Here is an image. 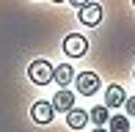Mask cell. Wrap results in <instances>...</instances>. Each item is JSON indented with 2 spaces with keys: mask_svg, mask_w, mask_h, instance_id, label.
Segmentation results:
<instances>
[{
  "mask_svg": "<svg viewBox=\"0 0 135 132\" xmlns=\"http://www.w3.org/2000/svg\"><path fill=\"white\" fill-rule=\"evenodd\" d=\"M28 77L36 85H47V83L52 80V63L44 61V58H36V61L28 66Z\"/></svg>",
  "mask_w": 135,
  "mask_h": 132,
  "instance_id": "cell-1",
  "label": "cell"
},
{
  "mask_svg": "<svg viewBox=\"0 0 135 132\" xmlns=\"http://www.w3.org/2000/svg\"><path fill=\"white\" fill-rule=\"evenodd\" d=\"M75 85H77V91H80L83 97H94L102 88V83H99V77H97L94 72H83V74L75 77Z\"/></svg>",
  "mask_w": 135,
  "mask_h": 132,
  "instance_id": "cell-2",
  "label": "cell"
},
{
  "mask_svg": "<svg viewBox=\"0 0 135 132\" xmlns=\"http://www.w3.org/2000/svg\"><path fill=\"white\" fill-rule=\"evenodd\" d=\"M64 52L69 58H80V55H85L88 52V41H85V36H80V33H69L64 39Z\"/></svg>",
  "mask_w": 135,
  "mask_h": 132,
  "instance_id": "cell-3",
  "label": "cell"
},
{
  "mask_svg": "<svg viewBox=\"0 0 135 132\" xmlns=\"http://www.w3.org/2000/svg\"><path fill=\"white\" fill-rule=\"evenodd\" d=\"M77 14H80V22H83V25L97 28L102 22V6L99 3H88V6H83V8H77Z\"/></svg>",
  "mask_w": 135,
  "mask_h": 132,
  "instance_id": "cell-4",
  "label": "cell"
},
{
  "mask_svg": "<svg viewBox=\"0 0 135 132\" xmlns=\"http://www.w3.org/2000/svg\"><path fill=\"white\" fill-rule=\"evenodd\" d=\"M30 116H33L36 124H50L52 116H55V110H52L50 102H36V105L30 107Z\"/></svg>",
  "mask_w": 135,
  "mask_h": 132,
  "instance_id": "cell-5",
  "label": "cell"
},
{
  "mask_svg": "<svg viewBox=\"0 0 135 132\" xmlns=\"http://www.w3.org/2000/svg\"><path fill=\"white\" fill-rule=\"evenodd\" d=\"M50 105H52V110H66V113H69L72 107H75V94H72V91H66V88H61V91L52 97Z\"/></svg>",
  "mask_w": 135,
  "mask_h": 132,
  "instance_id": "cell-6",
  "label": "cell"
},
{
  "mask_svg": "<svg viewBox=\"0 0 135 132\" xmlns=\"http://www.w3.org/2000/svg\"><path fill=\"white\" fill-rule=\"evenodd\" d=\"M52 80L58 83L61 88H66L72 80H75V69L69 63H61V66H52Z\"/></svg>",
  "mask_w": 135,
  "mask_h": 132,
  "instance_id": "cell-7",
  "label": "cell"
},
{
  "mask_svg": "<svg viewBox=\"0 0 135 132\" xmlns=\"http://www.w3.org/2000/svg\"><path fill=\"white\" fill-rule=\"evenodd\" d=\"M124 88H121V85H116V83H113V85H108V91H105V107H121V105H124Z\"/></svg>",
  "mask_w": 135,
  "mask_h": 132,
  "instance_id": "cell-8",
  "label": "cell"
},
{
  "mask_svg": "<svg viewBox=\"0 0 135 132\" xmlns=\"http://www.w3.org/2000/svg\"><path fill=\"white\" fill-rule=\"evenodd\" d=\"M66 124H69L72 129H83L85 124H88V113H85V110H77V107H72V110L66 113Z\"/></svg>",
  "mask_w": 135,
  "mask_h": 132,
  "instance_id": "cell-9",
  "label": "cell"
},
{
  "mask_svg": "<svg viewBox=\"0 0 135 132\" xmlns=\"http://www.w3.org/2000/svg\"><path fill=\"white\" fill-rule=\"evenodd\" d=\"M88 121H94L97 127H105V124L110 121V113H108V107H105V105H97V107H91V113H88Z\"/></svg>",
  "mask_w": 135,
  "mask_h": 132,
  "instance_id": "cell-10",
  "label": "cell"
},
{
  "mask_svg": "<svg viewBox=\"0 0 135 132\" xmlns=\"http://www.w3.org/2000/svg\"><path fill=\"white\" fill-rule=\"evenodd\" d=\"M108 132H130V118L127 116H110Z\"/></svg>",
  "mask_w": 135,
  "mask_h": 132,
  "instance_id": "cell-11",
  "label": "cell"
},
{
  "mask_svg": "<svg viewBox=\"0 0 135 132\" xmlns=\"http://www.w3.org/2000/svg\"><path fill=\"white\" fill-rule=\"evenodd\" d=\"M121 107L127 110V118H130V116H135V97H127V99H124V105H121Z\"/></svg>",
  "mask_w": 135,
  "mask_h": 132,
  "instance_id": "cell-12",
  "label": "cell"
},
{
  "mask_svg": "<svg viewBox=\"0 0 135 132\" xmlns=\"http://www.w3.org/2000/svg\"><path fill=\"white\" fill-rule=\"evenodd\" d=\"M66 3H72V6H75V8H83V6H88L91 0H66Z\"/></svg>",
  "mask_w": 135,
  "mask_h": 132,
  "instance_id": "cell-13",
  "label": "cell"
},
{
  "mask_svg": "<svg viewBox=\"0 0 135 132\" xmlns=\"http://www.w3.org/2000/svg\"><path fill=\"white\" fill-rule=\"evenodd\" d=\"M94 132H108V129H105V127H97V129H94Z\"/></svg>",
  "mask_w": 135,
  "mask_h": 132,
  "instance_id": "cell-14",
  "label": "cell"
},
{
  "mask_svg": "<svg viewBox=\"0 0 135 132\" xmlns=\"http://www.w3.org/2000/svg\"><path fill=\"white\" fill-rule=\"evenodd\" d=\"M52 3H64V0H52Z\"/></svg>",
  "mask_w": 135,
  "mask_h": 132,
  "instance_id": "cell-15",
  "label": "cell"
},
{
  "mask_svg": "<svg viewBox=\"0 0 135 132\" xmlns=\"http://www.w3.org/2000/svg\"><path fill=\"white\" fill-rule=\"evenodd\" d=\"M132 6H135V0H132Z\"/></svg>",
  "mask_w": 135,
  "mask_h": 132,
  "instance_id": "cell-16",
  "label": "cell"
}]
</instances>
